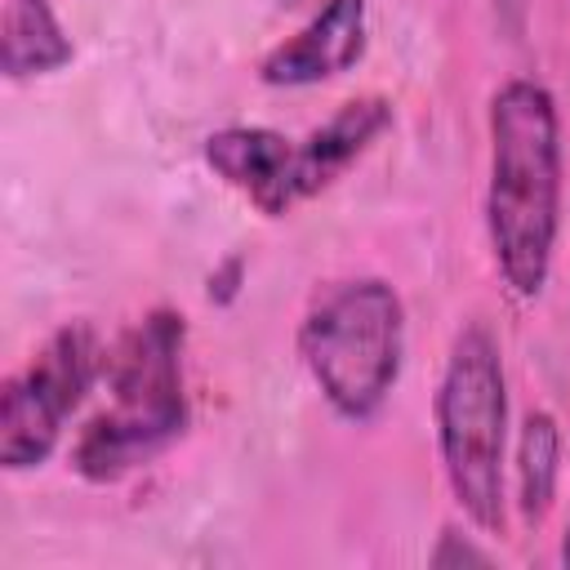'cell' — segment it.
<instances>
[{"mask_svg":"<svg viewBox=\"0 0 570 570\" xmlns=\"http://www.w3.org/2000/svg\"><path fill=\"white\" fill-rule=\"evenodd\" d=\"M561 557H566V566H570V530H566V543H561Z\"/></svg>","mask_w":570,"mask_h":570,"instance_id":"cell-11","label":"cell"},{"mask_svg":"<svg viewBox=\"0 0 570 570\" xmlns=\"http://www.w3.org/2000/svg\"><path fill=\"white\" fill-rule=\"evenodd\" d=\"M205 160L267 214H285L294 191V147L272 129H218L205 142Z\"/></svg>","mask_w":570,"mask_h":570,"instance_id":"cell-7","label":"cell"},{"mask_svg":"<svg viewBox=\"0 0 570 570\" xmlns=\"http://www.w3.org/2000/svg\"><path fill=\"white\" fill-rule=\"evenodd\" d=\"M183 321L151 312L125 334L111 361V410L98 414L76 441L71 463L89 481H116L147 454H156L183 428V379H178Z\"/></svg>","mask_w":570,"mask_h":570,"instance_id":"cell-2","label":"cell"},{"mask_svg":"<svg viewBox=\"0 0 570 570\" xmlns=\"http://www.w3.org/2000/svg\"><path fill=\"white\" fill-rule=\"evenodd\" d=\"M490 240L503 281L539 294L557 236V111L543 85L512 80L490 111Z\"/></svg>","mask_w":570,"mask_h":570,"instance_id":"cell-1","label":"cell"},{"mask_svg":"<svg viewBox=\"0 0 570 570\" xmlns=\"http://www.w3.org/2000/svg\"><path fill=\"white\" fill-rule=\"evenodd\" d=\"M365 49V0H325L321 13L281 49L267 53V85H316L347 71Z\"/></svg>","mask_w":570,"mask_h":570,"instance_id":"cell-6","label":"cell"},{"mask_svg":"<svg viewBox=\"0 0 570 570\" xmlns=\"http://www.w3.org/2000/svg\"><path fill=\"white\" fill-rule=\"evenodd\" d=\"M517 481H521L525 521H543V512L552 503V485H557V423L548 414H530L525 419Z\"/></svg>","mask_w":570,"mask_h":570,"instance_id":"cell-10","label":"cell"},{"mask_svg":"<svg viewBox=\"0 0 570 570\" xmlns=\"http://www.w3.org/2000/svg\"><path fill=\"white\" fill-rule=\"evenodd\" d=\"M0 58L9 76H36L53 71L71 58V45L49 9V0H9L4 4V31H0Z\"/></svg>","mask_w":570,"mask_h":570,"instance_id":"cell-9","label":"cell"},{"mask_svg":"<svg viewBox=\"0 0 570 570\" xmlns=\"http://www.w3.org/2000/svg\"><path fill=\"white\" fill-rule=\"evenodd\" d=\"M503 370L481 325L463 330L436 396L441 454L450 485L481 530L503 525Z\"/></svg>","mask_w":570,"mask_h":570,"instance_id":"cell-4","label":"cell"},{"mask_svg":"<svg viewBox=\"0 0 570 570\" xmlns=\"http://www.w3.org/2000/svg\"><path fill=\"white\" fill-rule=\"evenodd\" d=\"M94 370H98V343L89 325H67L40 347V356L18 379H9L0 401L4 468H31L53 450L58 428L80 405L85 387L94 383Z\"/></svg>","mask_w":570,"mask_h":570,"instance_id":"cell-5","label":"cell"},{"mask_svg":"<svg viewBox=\"0 0 570 570\" xmlns=\"http://www.w3.org/2000/svg\"><path fill=\"white\" fill-rule=\"evenodd\" d=\"M298 347L330 405L365 419L401 370V303L383 281L338 285L307 316Z\"/></svg>","mask_w":570,"mask_h":570,"instance_id":"cell-3","label":"cell"},{"mask_svg":"<svg viewBox=\"0 0 570 570\" xmlns=\"http://www.w3.org/2000/svg\"><path fill=\"white\" fill-rule=\"evenodd\" d=\"M387 125V102L383 98H356L347 107H338V116L316 129L303 147H294V191L312 196L321 191L330 178H338V169H347V160H356L365 151V142Z\"/></svg>","mask_w":570,"mask_h":570,"instance_id":"cell-8","label":"cell"}]
</instances>
